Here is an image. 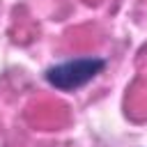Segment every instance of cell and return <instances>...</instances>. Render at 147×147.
Listing matches in <instances>:
<instances>
[{
    "mask_svg": "<svg viewBox=\"0 0 147 147\" xmlns=\"http://www.w3.org/2000/svg\"><path fill=\"white\" fill-rule=\"evenodd\" d=\"M103 67H106L103 57H76V60H67V62L48 67L44 78L55 90L74 92V90H80L83 85H87L90 80H94L103 71Z\"/></svg>",
    "mask_w": 147,
    "mask_h": 147,
    "instance_id": "1",
    "label": "cell"
}]
</instances>
